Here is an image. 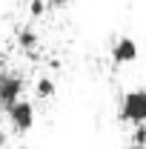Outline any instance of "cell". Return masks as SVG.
Wrapping results in <instances>:
<instances>
[{
    "label": "cell",
    "mask_w": 146,
    "mask_h": 149,
    "mask_svg": "<svg viewBox=\"0 0 146 149\" xmlns=\"http://www.w3.org/2000/svg\"><path fill=\"white\" fill-rule=\"evenodd\" d=\"M117 118L123 123L146 126V89H129L117 103Z\"/></svg>",
    "instance_id": "1"
},
{
    "label": "cell",
    "mask_w": 146,
    "mask_h": 149,
    "mask_svg": "<svg viewBox=\"0 0 146 149\" xmlns=\"http://www.w3.org/2000/svg\"><path fill=\"white\" fill-rule=\"evenodd\" d=\"M6 118H9V123H12V129L17 132V135H26V132H32L37 120V109L32 100H15L12 106H6Z\"/></svg>",
    "instance_id": "2"
},
{
    "label": "cell",
    "mask_w": 146,
    "mask_h": 149,
    "mask_svg": "<svg viewBox=\"0 0 146 149\" xmlns=\"http://www.w3.org/2000/svg\"><path fill=\"white\" fill-rule=\"evenodd\" d=\"M23 92H26V77L20 72H15V69H3L0 72V109L20 100Z\"/></svg>",
    "instance_id": "3"
},
{
    "label": "cell",
    "mask_w": 146,
    "mask_h": 149,
    "mask_svg": "<svg viewBox=\"0 0 146 149\" xmlns=\"http://www.w3.org/2000/svg\"><path fill=\"white\" fill-rule=\"evenodd\" d=\"M138 55H140V49H138V40L129 35H120L115 37V43H112L109 49V57L115 66H129V63H135L138 60Z\"/></svg>",
    "instance_id": "4"
},
{
    "label": "cell",
    "mask_w": 146,
    "mask_h": 149,
    "mask_svg": "<svg viewBox=\"0 0 146 149\" xmlns=\"http://www.w3.org/2000/svg\"><path fill=\"white\" fill-rule=\"evenodd\" d=\"M37 40H40L37 32L26 26V29H20V32H17V49H20V52H26V55H32V52L37 49Z\"/></svg>",
    "instance_id": "5"
},
{
    "label": "cell",
    "mask_w": 146,
    "mask_h": 149,
    "mask_svg": "<svg viewBox=\"0 0 146 149\" xmlns=\"http://www.w3.org/2000/svg\"><path fill=\"white\" fill-rule=\"evenodd\" d=\"M35 95L40 97V100H49V97L55 95V80H52V77H37V83H35Z\"/></svg>",
    "instance_id": "6"
},
{
    "label": "cell",
    "mask_w": 146,
    "mask_h": 149,
    "mask_svg": "<svg viewBox=\"0 0 146 149\" xmlns=\"http://www.w3.org/2000/svg\"><path fill=\"white\" fill-rule=\"evenodd\" d=\"M46 9H49L46 0H32V3H29V15H32V17H43Z\"/></svg>",
    "instance_id": "7"
},
{
    "label": "cell",
    "mask_w": 146,
    "mask_h": 149,
    "mask_svg": "<svg viewBox=\"0 0 146 149\" xmlns=\"http://www.w3.org/2000/svg\"><path fill=\"white\" fill-rule=\"evenodd\" d=\"M69 3H72V0H46V6H49V9H66Z\"/></svg>",
    "instance_id": "8"
},
{
    "label": "cell",
    "mask_w": 146,
    "mask_h": 149,
    "mask_svg": "<svg viewBox=\"0 0 146 149\" xmlns=\"http://www.w3.org/2000/svg\"><path fill=\"white\" fill-rule=\"evenodd\" d=\"M0 149H6V132L0 129Z\"/></svg>",
    "instance_id": "9"
},
{
    "label": "cell",
    "mask_w": 146,
    "mask_h": 149,
    "mask_svg": "<svg viewBox=\"0 0 146 149\" xmlns=\"http://www.w3.org/2000/svg\"><path fill=\"white\" fill-rule=\"evenodd\" d=\"M126 149H143V146H140V143H129Z\"/></svg>",
    "instance_id": "10"
},
{
    "label": "cell",
    "mask_w": 146,
    "mask_h": 149,
    "mask_svg": "<svg viewBox=\"0 0 146 149\" xmlns=\"http://www.w3.org/2000/svg\"><path fill=\"white\" fill-rule=\"evenodd\" d=\"M143 149H146V146H143Z\"/></svg>",
    "instance_id": "11"
}]
</instances>
